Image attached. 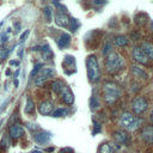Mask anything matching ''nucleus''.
Returning a JSON list of instances; mask_svg holds the SVG:
<instances>
[{
  "label": "nucleus",
  "instance_id": "1",
  "mask_svg": "<svg viewBox=\"0 0 153 153\" xmlns=\"http://www.w3.org/2000/svg\"><path fill=\"white\" fill-rule=\"evenodd\" d=\"M105 67L109 73H117L124 67V60L118 53L111 51L105 56Z\"/></svg>",
  "mask_w": 153,
  "mask_h": 153
},
{
  "label": "nucleus",
  "instance_id": "2",
  "mask_svg": "<svg viewBox=\"0 0 153 153\" xmlns=\"http://www.w3.org/2000/svg\"><path fill=\"white\" fill-rule=\"evenodd\" d=\"M86 69H87V76L91 82H96L100 78V68L98 60L94 55H88L86 59Z\"/></svg>",
  "mask_w": 153,
  "mask_h": 153
},
{
  "label": "nucleus",
  "instance_id": "3",
  "mask_svg": "<svg viewBox=\"0 0 153 153\" xmlns=\"http://www.w3.org/2000/svg\"><path fill=\"white\" fill-rule=\"evenodd\" d=\"M103 96H104V100L106 104H112L120 98L121 91L116 84L105 82L103 86Z\"/></svg>",
  "mask_w": 153,
  "mask_h": 153
},
{
  "label": "nucleus",
  "instance_id": "4",
  "mask_svg": "<svg viewBox=\"0 0 153 153\" xmlns=\"http://www.w3.org/2000/svg\"><path fill=\"white\" fill-rule=\"evenodd\" d=\"M140 123H141L140 118L129 114V112H123L121 118H120V126L122 128H124L126 130H129V131L136 130L139 128Z\"/></svg>",
  "mask_w": 153,
  "mask_h": 153
},
{
  "label": "nucleus",
  "instance_id": "5",
  "mask_svg": "<svg viewBox=\"0 0 153 153\" xmlns=\"http://www.w3.org/2000/svg\"><path fill=\"white\" fill-rule=\"evenodd\" d=\"M55 74V71L51 68V67H42L39 73L37 74V76L35 78V85L36 86H39L42 84H44L48 79H50L51 76H54Z\"/></svg>",
  "mask_w": 153,
  "mask_h": 153
},
{
  "label": "nucleus",
  "instance_id": "6",
  "mask_svg": "<svg viewBox=\"0 0 153 153\" xmlns=\"http://www.w3.org/2000/svg\"><path fill=\"white\" fill-rule=\"evenodd\" d=\"M147 105H148L147 100H146L143 97H141V96L135 97V98L133 99V102H131V109H133V111H134L136 115L142 114V112L147 109Z\"/></svg>",
  "mask_w": 153,
  "mask_h": 153
},
{
  "label": "nucleus",
  "instance_id": "7",
  "mask_svg": "<svg viewBox=\"0 0 153 153\" xmlns=\"http://www.w3.org/2000/svg\"><path fill=\"white\" fill-rule=\"evenodd\" d=\"M60 97H61L62 102L67 105H71L74 102V94H73V92L71 91V88L68 86H65L62 88V91L60 92Z\"/></svg>",
  "mask_w": 153,
  "mask_h": 153
},
{
  "label": "nucleus",
  "instance_id": "8",
  "mask_svg": "<svg viewBox=\"0 0 153 153\" xmlns=\"http://www.w3.org/2000/svg\"><path fill=\"white\" fill-rule=\"evenodd\" d=\"M50 137H51V134L48 131H43V130L33 134V140L38 145H45L47 142L50 141Z\"/></svg>",
  "mask_w": 153,
  "mask_h": 153
},
{
  "label": "nucleus",
  "instance_id": "9",
  "mask_svg": "<svg viewBox=\"0 0 153 153\" xmlns=\"http://www.w3.org/2000/svg\"><path fill=\"white\" fill-rule=\"evenodd\" d=\"M133 59L139 62V63H142V65H146L148 62V57L145 55V53L142 51V49L140 47H135L133 49Z\"/></svg>",
  "mask_w": 153,
  "mask_h": 153
},
{
  "label": "nucleus",
  "instance_id": "10",
  "mask_svg": "<svg viewBox=\"0 0 153 153\" xmlns=\"http://www.w3.org/2000/svg\"><path fill=\"white\" fill-rule=\"evenodd\" d=\"M71 41H72L71 35L67 33V32H63V33H61L60 37L57 38L56 43H57V47H59L60 49H65V48H67V47L71 44Z\"/></svg>",
  "mask_w": 153,
  "mask_h": 153
},
{
  "label": "nucleus",
  "instance_id": "11",
  "mask_svg": "<svg viewBox=\"0 0 153 153\" xmlns=\"http://www.w3.org/2000/svg\"><path fill=\"white\" fill-rule=\"evenodd\" d=\"M114 139L120 145H127L129 142V136L124 130H116L114 133Z\"/></svg>",
  "mask_w": 153,
  "mask_h": 153
},
{
  "label": "nucleus",
  "instance_id": "12",
  "mask_svg": "<svg viewBox=\"0 0 153 153\" xmlns=\"http://www.w3.org/2000/svg\"><path fill=\"white\" fill-rule=\"evenodd\" d=\"M141 137L147 143H153V126H146L141 131Z\"/></svg>",
  "mask_w": 153,
  "mask_h": 153
},
{
  "label": "nucleus",
  "instance_id": "13",
  "mask_svg": "<svg viewBox=\"0 0 153 153\" xmlns=\"http://www.w3.org/2000/svg\"><path fill=\"white\" fill-rule=\"evenodd\" d=\"M38 111H39L41 115H44V116L50 115V114L53 112V103H51L50 100H44V102H42V103L39 104V106H38Z\"/></svg>",
  "mask_w": 153,
  "mask_h": 153
},
{
  "label": "nucleus",
  "instance_id": "14",
  "mask_svg": "<svg viewBox=\"0 0 153 153\" xmlns=\"http://www.w3.org/2000/svg\"><path fill=\"white\" fill-rule=\"evenodd\" d=\"M55 23H56V25H59V26L67 27V26H69V18H68L67 14H65L63 12H60V13H57L56 17H55Z\"/></svg>",
  "mask_w": 153,
  "mask_h": 153
},
{
  "label": "nucleus",
  "instance_id": "15",
  "mask_svg": "<svg viewBox=\"0 0 153 153\" xmlns=\"http://www.w3.org/2000/svg\"><path fill=\"white\" fill-rule=\"evenodd\" d=\"M24 134V128L20 124H13L10 127V136L12 139H18Z\"/></svg>",
  "mask_w": 153,
  "mask_h": 153
},
{
  "label": "nucleus",
  "instance_id": "16",
  "mask_svg": "<svg viewBox=\"0 0 153 153\" xmlns=\"http://www.w3.org/2000/svg\"><path fill=\"white\" fill-rule=\"evenodd\" d=\"M140 48L142 49V51L145 53V55L148 57V59H151V60H153V44L151 43V42H142L141 43V45H140Z\"/></svg>",
  "mask_w": 153,
  "mask_h": 153
},
{
  "label": "nucleus",
  "instance_id": "17",
  "mask_svg": "<svg viewBox=\"0 0 153 153\" xmlns=\"http://www.w3.org/2000/svg\"><path fill=\"white\" fill-rule=\"evenodd\" d=\"M131 73L136 78H141V79H147L148 78L147 73L141 67H139V66H131Z\"/></svg>",
  "mask_w": 153,
  "mask_h": 153
},
{
  "label": "nucleus",
  "instance_id": "18",
  "mask_svg": "<svg viewBox=\"0 0 153 153\" xmlns=\"http://www.w3.org/2000/svg\"><path fill=\"white\" fill-rule=\"evenodd\" d=\"M114 43L117 47H126V45H128L129 41H128V38L126 36H116L114 38Z\"/></svg>",
  "mask_w": 153,
  "mask_h": 153
},
{
  "label": "nucleus",
  "instance_id": "19",
  "mask_svg": "<svg viewBox=\"0 0 153 153\" xmlns=\"http://www.w3.org/2000/svg\"><path fill=\"white\" fill-rule=\"evenodd\" d=\"M65 86H66V85H65L61 80H55V81H53V84H51L53 91H54L55 93H59V94H60V92L62 91V88H63Z\"/></svg>",
  "mask_w": 153,
  "mask_h": 153
},
{
  "label": "nucleus",
  "instance_id": "20",
  "mask_svg": "<svg viewBox=\"0 0 153 153\" xmlns=\"http://www.w3.org/2000/svg\"><path fill=\"white\" fill-rule=\"evenodd\" d=\"M25 112H26V114H33V112H35V104H33V100H32L30 97L26 98Z\"/></svg>",
  "mask_w": 153,
  "mask_h": 153
},
{
  "label": "nucleus",
  "instance_id": "21",
  "mask_svg": "<svg viewBox=\"0 0 153 153\" xmlns=\"http://www.w3.org/2000/svg\"><path fill=\"white\" fill-rule=\"evenodd\" d=\"M99 153H115V151H114V148H112V146H111L110 143L105 142V143L100 145V147H99Z\"/></svg>",
  "mask_w": 153,
  "mask_h": 153
},
{
  "label": "nucleus",
  "instance_id": "22",
  "mask_svg": "<svg viewBox=\"0 0 153 153\" xmlns=\"http://www.w3.org/2000/svg\"><path fill=\"white\" fill-rule=\"evenodd\" d=\"M41 50H42V55H43L44 59H51L53 57V51H51V49L48 44H44Z\"/></svg>",
  "mask_w": 153,
  "mask_h": 153
},
{
  "label": "nucleus",
  "instance_id": "23",
  "mask_svg": "<svg viewBox=\"0 0 153 153\" xmlns=\"http://www.w3.org/2000/svg\"><path fill=\"white\" fill-rule=\"evenodd\" d=\"M65 115H67V109H65V108H60V109H57L53 112L54 117H62Z\"/></svg>",
  "mask_w": 153,
  "mask_h": 153
},
{
  "label": "nucleus",
  "instance_id": "24",
  "mask_svg": "<svg viewBox=\"0 0 153 153\" xmlns=\"http://www.w3.org/2000/svg\"><path fill=\"white\" fill-rule=\"evenodd\" d=\"M78 25H79V23L75 18H69V26L68 27H71L72 31H75L78 29Z\"/></svg>",
  "mask_w": 153,
  "mask_h": 153
},
{
  "label": "nucleus",
  "instance_id": "25",
  "mask_svg": "<svg viewBox=\"0 0 153 153\" xmlns=\"http://www.w3.org/2000/svg\"><path fill=\"white\" fill-rule=\"evenodd\" d=\"M112 50H111V43L109 42V41H106L105 42V44H104V48H103V54L106 56L108 54H110Z\"/></svg>",
  "mask_w": 153,
  "mask_h": 153
},
{
  "label": "nucleus",
  "instance_id": "26",
  "mask_svg": "<svg viewBox=\"0 0 153 153\" xmlns=\"http://www.w3.org/2000/svg\"><path fill=\"white\" fill-rule=\"evenodd\" d=\"M41 68H42V65H41V63H38V65H36V66H35V68L32 69V72H31V74H30V78H36V76H37V74L39 73V71H41Z\"/></svg>",
  "mask_w": 153,
  "mask_h": 153
},
{
  "label": "nucleus",
  "instance_id": "27",
  "mask_svg": "<svg viewBox=\"0 0 153 153\" xmlns=\"http://www.w3.org/2000/svg\"><path fill=\"white\" fill-rule=\"evenodd\" d=\"M44 17H45V20L48 23L51 20V10H50V7H44Z\"/></svg>",
  "mask_w": 153,
  "mask_h": 153
},
{
  "label": "nucleus",
  "instance_id": "28",
  "mask_svg": "<svg viewBox=\"0 0 153 153\" xmlns=\"http://www.w3.org/2000/svg\"><path fill=\"white\" fill-rule=\"evenodd\" d=\"M98 106H99L98 100H97L94 97H92V98H91V102H90V108H91L92 110H94V109H97Z\"/></svg>",
  "mask_w": 153,
  "mask_h": 153
},
{
  "label": "nucleus",
  "instance_id": "29",
  "mask_svg": "<svg viewBox=\"0 0 153 153\" xmlns=\"http://www.w3.org/2000/svg\"><path fill=\"white\" fill-rule=\"evenodd\" d=\"M11 53V50L10 49H1L0 50V60H4V59H6L7 56H8V54Z\"/></svg>",
  "mask_w": 153,
  "mask_h": 153
},
{
  "label": "nucleus",
  "instance_id": "30",
  "mask_svg": "<svg viewBox=\"0 0 153 153\" xmlns=\"http://www.w3.org/2000/svg\"><path fill=\"white\" fill-rule=\"evenodd\" d=\"M65 61L67 62V65H72V66H74V63H75V60H74V57L72 55H66L65 56Z\"/></svg>",
  "mask_w": 153,
  "mask_h": 153
},
{
  "label": "nucleus",
  "instance_id": "31",
  "mask_svg": "<svg viewBox=\"0 0 153 153\" xmlns=\"http://www.w3.org/2000/svg\"><path fill=\"white\" fill-rule=\"evenodd\" d=\"M29 33H30V30H25V31H24V32L20 35V42H24V41L27 38Z\"/></svg>",
  "mask_w": 153,
  "mask_h": 153
},
{
  "label": "nucleus",
  "instance_id": "32",
  "mask_svg": "<svg viewBox=\"0 0 153 153\" xmlns=\"http://www.w3.org/2000/svg\"><path fill=\"white\" fill-rule=\"evenodd\" d=\"M6 41H7V33H2L1 37H0V42L1 43H5Z\"/></svg>",
  "mask_w": 153,
  "mask_h": 153
},
{
  "label": "nucleus",
  "instance_id": "33",
  "mask_svg": "<svg viewBox=\"0 0 153 153\" xmlns=\"http://www.w3.org/2000/svg\"><path fill=\"white\" fill-rule=\"evenodd\" d=\"M10 65H11V66H19V61L11 60V61H10Z\"/></svg>",
  "mask_w": 153,
  "mask_h": 153
},
{
  "label": "nucleus",
  "instance_id": "34",
  "mask_svg": "<svg viewBox=\"0 0 153 153\" xmlns=\"http://www.w3.org/2000/svg\"><path fill=\"white\" fill-rule=\"evenodd\" d=\"M99 130H100V126H99L98 123H96V126H94V131H93V133L96 134V133H98Z\"/></svg>",
  "mask_w": 153,
  "mask_h": 153
},
{
  "label": "nucleus",
  "instance_id": "35",
  "mask_svg": "<svg viewBox=\"0 0 153 153\" xmlns=\"http://www.w3.org/2000/svg\"><path fill=\"white\" fill-rule=\"evenodd\" d=\"M93 4H94V5H104V4H106V1H96V0H94Z\"/></svg>",
  "mask_w": 153,
  "mask_h": 153
},
{
  "label": "nucleus",
  "instance_id": "36",
  "mask_svg": "<svg viewBox=\"0 0 153 153\" xmlns=\"http://www.w3.org/2000/svg\"><path fill=\"white\" fill-rule=\"evenodd\" d=\"M67 152H68V148H62V149L60 151V153H67ZM69 153H73V149H72Z\"/></svg>",
  "mask_w": 153,
  "mask_h": 153
},
{
  "label": "nucleus",
  "instance_id": "37",
  "mask_svg": "<svg viewBox=\"0 0 153 153\" xmlns=\"http://www.w3.org/2000/svg\"><path fill=\"white\" fill-rule=\"evenodd\" d=\"M18 56H19V57H22V56H23V48H20V49L18 50Z\"/></svg>",
  "mask_w": 153,
  "mask_h": 153
},
{
  "label": "nucleus",
  "instance_id": "38",
  "mask_svg": "<svg viewBox=\"0 0 153 153\" xmlns=\"http://www.w3.org/2000/svg\"><path fill=\"white\" fill-rule=\"evenodd\" d=\"M149 117H151V121L153 122V110L151 111V115H149Z\"/></svg>",
  "mask_w": 153,
  "mask_h": 153
},
{
  "label": "nucleus",
  "instance_id": "39",
  "mask_svg": "<svg viewBox=\"0 0 153 153\" xmlns=\"http://www.w3.org/2000/svg\"><path fill=\"white\" fill-rule=\"evenodd\" d=\"M31 153H41V151H37V149H33Z\"/></svg>",
  "mask_w": 153,
  "mask_h": 153
},
{
  "label": "nucleus",
  "instance_id": "40",
  "mask_svg": "<svg viewBox=\"0 0 153 153\" xmlns=\"http://www.w3.org/2000/svg\"><path fill=\"white\" fill-rule=\"evenodd\" d=\"M10 74H11V71H10V69H7V71H6V75H10Z\"/></svg>",
  "mask_w": 153,
  "mask_h": 153
},
{
  "label": "nucleus",
  "instance_id": "41",
  "mask_svg": "<svg viewBox=\"0 0 153 153\" xmlns=\"http://www.w3.org/2000/svg\"><path fill=\"white\" fill-rule=\"evenodd\" d=\"M14 86H16V87H17V86H18V80H17V79H16V80H14Z\"/></svg>",
  "mask_w": 153,
  "mask_h": 153
}]
</instances>
